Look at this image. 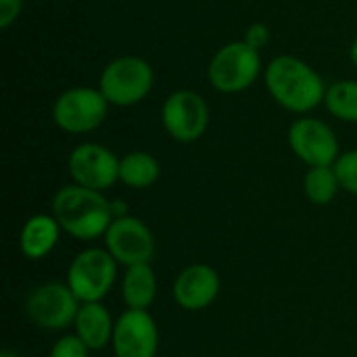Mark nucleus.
Returning <instances> with one entry per match:
<instances>
[{
	"mask_svg": "<svg viewBox=\"0 0 357 357\" xmlns=\"http://www.w3.org/2000/svg\"><path fill=\"white\" fill-rule=\"evenodd\" d=\"M268 94L287 111L307 115L324 105L326 84L322 75L295 54L274 56L264 71Z\"/></svg>",
	"mask_w": 357,
	"mask_h": 357,
	"instance_id": "f257e3e1",
	"label": "nucleus"
},
{
	"mask_svg": "<svg viewBox=\"0 0 357 357\" xmlns=\"http://www.w3.org/2000/svg\"><path fill=\"white\" fill-rule=\"evenodd\" d=\"M50 213L61 230L77 241H94L105 236L113 218L111 201L98 192L77 184H67L52 197Z\"/></svg>",
	"mask_w": 357,
	"mask_h": 357,
	"instance_id": "f03ea898",
	"label": "nucleus"
},
{
	"mask_svg": "<svg viewBox=\"0 0 357 357\" xmlns=\"http://www.w3.org/2000/svg\"><path fill=\"white\" fill-rule=\"evenodd\" d=\"M155 86L151 63L136 54H121L109 61L98 77V90L113 107H134L142 102Z\"/></svg>",
	"mask_w": 357,
	"mask_h": 357,
	"instance_id": "7ed1b4c3",
	"label": "nucleus"
},
{
	"mask_svg": "<svg viewBox=\"0 0 357 357\" xmlns=\"http://www.w3.org/2000/svg\"><path fill=\"white\" fill-rule=\"evenodd\" d=\"M261 67V52L245 40H234L213 52L207 65V79L222 94H238L257 82Z\"/></svg>",
	"mask_w": 357,
	"mask_h": 357,
	"instance_id": "20e7f679",
	"label": "nucleus"
},
{
	"mask_svg": "<svg viewBox=\"0 0 357 357\" xmlns=\"http://www.w3.org/2000/svg\"><path fill=\"white\" fill-rule=\"evenodd\" d=\"M109 102L98 88L73 86L61 92L52 102V121L59 130L82 136L98 130L109 113Z\"/></svg>",
	"mask_w": 357,
	"mask_h": 357,
	"instance_id": "39448f33",
	"label": "nucleus"
},
{
	"mask_svg": "<svg viewBox=\"0 0 357 357\" xmlns=\"http://www.w3.org/2000/svg\"><path fill=\"white\" fill-rule=\"evenodd\" d=\"M117 261L107 249L88 247L79 251L67 270V287L79 303L102 301L117 280Z\"/></svg>",
	"mask_w": 357,
	"mask_h": 357,
	"instance_id": "423d86ee",
	"label": "nucleus"
},
{
	"mask_svg": "<svg viewBox=\"0 0 357 357\" xmlns=\"http://www.w3.org/2000/svg\"><path fill=\"white\" fill-rule=\"evenodd\" d=\"M207 100L188 88L172 92L161 105V126L169 138L182 144L199 140L209 128Z\"/></svg>",
	"mask_w": 357,
	"mask_h": 357,
	"instance_id": "0eeeda50",
	"label": "nucleus"
},
{
	"mask_svg": "<svg viewBox=\"0 0 357 357\" xmlns=\"http://www.w3.org/2000/svg\"><path fill=\"white\" fill-rule=\"evenodd\" d=\"M79 305L67 282H44L27 295L25 314L38 328L56 333L73 326Z\"/></svg>",
	"mask_w": 357,
	"mask_h": 357,
	"instance_id": "6e6552de",
	"label": "nucleus"
},
{
	"mask_svg": "<svg viewBox=\"0 0 357 357\" xmlns=\"http://www.w3.org/2000/svg\"><path fill=\"white\" fill-rule=\"evenodd\" d=\"M289 146L295 153L299 161H303L307 167H326L335 165L339 159V138L335 130L310 115L297 117L289 128Z\"/></svg>",
	"mask_w": 357,
	"mask_h": 357,
	"instance_id": "1a4fd4ad",
	"label": "nucleus"
},
{
	"mask_svg": "<svg viewBox=\"0 0 357 357\" xmlns=\"http://www.w3.org/2000/svg\"><path fill=\"white\" fill-rule=\"evenodd\" d=\"M67 172L73 184L102 192L119 180V159L105 144L82 142L69 153Z\"/></svg>",
	"mask_w": 357,
	"mask_h": 357,
	"instance_id": "9d476101",
	"label": "nucleus"
},
{
	"mask_svg": "<svg viewBox=\"0 0 357 357\" xmlns=\"http://www.w3.org/2000/svg\"><path fill=\"white\" fill-rule=\"evenodd\" d=\"M102 238L105 249L123 268L151 264L155 255V236L151 228L134 215L115 218Z\"/></svg>",
	"mask_w": 357,
	"mask_h": 357,
	"instance_id": "9b49d317",
	"label": "nucleus"
},
{
	"mask_svg": "<svg viewBox=\"0 0 357 357\" xmlns=\"http://www.w3.org/2000/svg\"><path fill=\"white\" fill-rule=\"evenodd\" d=\"M115 357H157L159 328L146 310H126L115 320L113 341Z\"/></svg>",
	"mask_w": 357,
	"mask_h": 357,
	"instance_id": "f8f14e48",
	"label": "nucleus"
},
{
	"mask_svg": "<svg viewBox=\"0 0 357 357\" xmlns=\"http://www.w3.org/2000/svg\"><path fill=\"white\" fill-rule=\"evenodd\" d=\"M222 280L220 274L207 264H192L184 268L172 287V295L178 307L184 312L207 310L220 295Z\"/></svg>",
	"mask_w": 357,
	"mask_h": 357,
	"instance_id": "ddd939ff",
	"label": "nucleus"
},
{
	"mask_svg": "<svg viewBox=\"0 0 357 357\" xmlns=\"http://www.w3.org/2000/svg\"><path fill=\"white\" fill-rule=\"evenodd\" d=\"M75 335L86 343L90 351L105 349L113 341L115 320L111 312L102 305V301L96 303H82L79 312L73 322Z\"/></svg>",
	"mask_w": 357,
	"mask_h": 357,
	"instance_id": "4468645a",
	"label": "nucleus"
},
{
	"mask_svg": "<svg viewBox=\"0 0 357 357\" xmlns=\"http://www.w3.org/2000/svg\"><path fill=\"white\" fill-rule=\"evenodd\" d=\"M61 226L54 220V215L50 213H38L25 220L21 234H19V249L21 253L31 259V261H40L44 259L48 253H52V249L59 243V234H61Z\"/></svg>",
	"mask_w": 357,
	"mask_h": 357,
	"instance_id": "2eb2a0df",
	"label": "nucleus"
},
{
	"mask_svg": "<svg viewBox=\"0 0 357 357\" xmlns=\"http://www.w3.org/2000/svg\"><path fill=\"white\" fill-rule=\"evenodd\" d=\"M157 297V276L151 264L130 266L121 278V299L128 310H146Z\"/></svg>",
	"mask_w": 357,
	"mask_h": 357,
	"instance_id": "dca6fc26",
	"label": "nucleus"
},
{
	"mask_svg": "<svg viewBox=\"0 0 357 357\" xmlns=\"http://www.w3.org/2000/svg\"><path fill=\"white\" fill-rule=\"evenodd\" d=\"M161 174V165L155 155L146 151H132L119 157V182L134 190L151 188Z\"/></svg>",
	"mask_w": 357,
	"mask_h": 357,
	"instance_id": "f3484780",
	"label": "nucleus"
},
{
	"mask_svg": "<svg viewBox=\"0 0 357 357\" xmlns=\"http://www.w3.org/2000/svg\"><path fill=\"white\" fill-rule=\"evenodd\" d=\"M326 111L345 123H357V79H339L326 88Z\"/></svg>",
	"mask_w": 357,
	"mask_h": 357,
	"instance_id": "a211bd4d",
	"label": "nucleus"
},
{
	"mask_svg": "<svg viewBox=\"0 0 357 357\" xmlns=\"http://www.w3.org/2000/svg\"><path fill=\"white\" fill-rule=\"evenodd\" d=\"M341 184L337 180V174L333 165L326 167H307V174L303 178V190L310 203L314 205H328L335 201Z\"/></svg>",
	"mask_w": 357,
	"mask_h": 357,
	"instance_id": "6ab92c4d",
	"label": "nucleus"
},
{
	"mask_svg": "<svg viewBox=\"0 0 357 357\" xmlns=\"http://www.w3.org/2000/svg\"><path fill=\"white\" fill-rule=\"evenodd\" d=\"M337 180L343 190L357 197V149H351L347 153H341L339 159L333 165Z\"/></svg>",
	"mask_w": 357,
	"mask_h": 357,
	"instance_id": "aec40b11",
	"label": "nucleus"
},
{
	"mask_svg": "<svg viewBox=\"0 0 357 357\" xmlns=\"http://www.w3.org/2000/svg\"><path fill=\"white\" fill-rule=\"evenodd\" d=\"M88 354L90 349L86 347V343L73 333V335H63L59 341H54L48 357H88Z\"/></svg>",
	"mask_w": 357,
	"mask_h": 357,
	"instance_id": "412c9836",
	"label": "nucleus"
},
{
	"mask_svg": "<svg viewBox=\"0 0 357 357\" xmlns=\"http://www.w3.org/2000/svg\"><path fill=\"white\" fill-rule=\"evenodd\" d=\"M243 40H245L249 46L261 50V48L270 42V27H268L264 21H255V23H251V25L245 29Z\"/></svg>",
	"mask_w": 357,
	"mask_h": 357,
	"instance_id": "4be33fe9",
	"label": "nucleus"
},
{
	"mask_svg": "<svg viewBox=\"0 0 357 357\" xmlns=\"http://www.w3.org/2000/svg\"><path fill=\"white\" fill-rule=\"evenodd\" d=\"M23 4L25 0H0V27L2 29H8L21 17Z\"/></svg>",
	"mask_w": 357,
	"mask_h": 357,
	"instance_id": "5701e85b",
	"label": "nucleus"
},
{
	"mask_svg": "<svg viewBox=\"0 0 357 357\" xmlns=\"http://www.w3.org/2000/svg\"><path fill=\"white\" fill-rule=\"evenodd\" d=\"M349 59H351V63L357 67V36L354 38L351 46H349Z\"/></svg>",
	"mask_w": 357,
	"mask_h": 357,
	"instance_id": "b1692460",
	"label": "nucleus"
},
{
	"mask_svg": "<svg viewBox=\"0 0 357 357\" xmlns=\"http://www.w3.org/2000/svg\"><path fill=\"white\" fill-rule=\"evenodd\" d=\"M0 357H21L17 351H13V349H4L2 354H0Z\"/></svg>",
	"mask_w": 357,
	"mask_h": 357,
	"instance_id": "393cba45",
	"label": "nucleus"
}]
</instances>
